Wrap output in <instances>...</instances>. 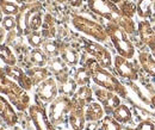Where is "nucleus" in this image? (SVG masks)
Segmentation results:
<instances>
[{
    "instance_id": "nucleus-18",
    "label": "nucleus",
    "mask_w": 155,
    "mask_h": 130,
    "mask_svg": "<svg viewBox=\"0 0 155 130\" xmlns=\"http://www.w3.org/2000/svg\"><path fill=\"white\" fill-rule=\"evenodd\" d=\"M62 57H63L68 63H71V65H75L78 61L77 54H75L73 50H71V49H66V50L62 53Z\"/></svg>"
},
{
    "instance_id": "nucleus-20",
    "label": "nucleus",
    "mask_w": 155,
    "mask_h": 130,
    "mask_svg": "<svg viewBox=\"0 0 155 130\" xmlns=\"http://www.w3.org/2000/svg\"><path fill=\"white\" fill-rule=\"evenodd\" d=\"M135 129L136 130H155V125L152 121H149V119H143V121H141V122L137 124V127H136Z\"/></svg>"
},
{
    "instance_id": "nucleus-26",
    "label": "nucleus",
    "mask_w": 155,
    "mask_h": 130,
    "mask_svg": "<svg viewBox=\"0 0 155 130\" xmlns=\"http://www.w3.org/2000/svg\"><path fill=\"white\" fill-rule=\"evenodd\" d=\"M45 75H47V73H45V71H43V69H36L35 73H34V76L36 78V82L39 81V80H42V79H44Z\"/></svg>"
},
{
    "instance_id": "nucleus-30",
    "label": "nucleus",
    "mask_w": 155,
    "mask_h": 130,
    "mask_svg": "<svg viewBox=\"0 0 155 130\" xmlns=\"http://www.w3.org/2000/svg\"><path fill=\"white\" fill-rule=\"evenodd\" d=\"M152 54H153V56L155 57V50H154V52H152Z\"/></svg>"
},
{
    "instance_id": "nucleus-31",
    "label": "nucleus",
    "mask_w": 155,
    "mask_h": 130,
    "mask_svg": "<svg viewBox=\"0 0 155 130\" xmlns=\"http://www.w3.org/2000/svg\"><path fill=\"white\" fill-rule=\"evenodd\" d=\"M154 10H155V2H154Z\"/></svg>"
},
{
    "instance_id": "nucleus-7",
    "label": "nucleus",
    "mask_w": 155,
    "mask_h": 130,
    "mask_svg": "<svg viewBox=\"0 0 155 130\" xmlns=\"http://www.w3.org/2000/svg\"><path fill=\"white\" fill-rule=\"evenodd\" d=\"M69 105H71L69 100L66 97H61L58 100L54 102V104L51 105V109H50V118H51L53 123L58 124V123L63 122L64 115L68 110Z\"/></svg>"
},
{
    "instance_id": "nucleus-25",
    "label": "nucleus",
    "mask_w": 155,
    "mask_h": 130,
    "mask_svg": "<svg viewBox=\"0 0 155 130\" xmlns=\"http://www.w3.org/2000/svg\"><path fill=\"white\" fill-rule=\"evenodd\" d=\"M29 41H30V43L32 44V45H39L41 44V36H39L38 34H32L30 37H29Z\"/></svg>"
},
{
    "instance_id": "nucleus-15",
    "label": "nucleus",
    "mask_w": 155,
    "mask_h": 130,
    "mask_svg": "<svg viewBox=\"0 0 155 130\" xmlns=\"http://www.w3.org/2000/svg\"><path fill=\"white\" fill-rule=\"evenodd\" d=\"M152 5L153 1L152 0H140L137 4V15L138 17L142 19H149L153 15V10H152Z\"/></svg>"
},
{
    "instance_id": "nucleus-1",
    "label": "nucleus",
    "mask_w": 155,
    "mask_h": 130,
    "mask_svg": "<svg viewBox=\"0 0 155 130\" xmlns=\"http://www.w3.org/2000/svg\"><path fill=\"white\" fill-rule=\"evenodd\" d=\"M90 74L92 75L93 80L101 87L117 93L120 97H127L128 93H127V90L123 87V85L111 73L101 68L94 61L90 63Z\"/></svg>"
},
{
    "instance_id": "nucleus-28",
    "label": "nucleus",
    "mask_w": 155,
    "mask_h": 130,
    "mask_svg": "<svg viewBox=\"0 0 155 130\" xmlns=\"http://www.w3.org/2000/svg\"><path fill=\"white\" fill-rule=\"evenodd\" d=\"M150 105L153 106V109L155 110V95H153V97L150 98Z\"/></svg>"
},
{
    "instance_id": "nucleus-6",
    "label": "nucleus",
    "mask_w": 155,
    "mask_h": 130,
    "mask_svg": "<svg viewBox=\"0 0 155 130\" xmlns=\"http://www.w3.org/2000/svg\"><path fill=\"white\" fill-rule=\"evenodd\" d=\"M98 100L104 105V109L106 110V112L112 113L114 110L116 109L117 106L120 104V99L117 95V93L109 91V90H98L96 92Z\"/></svg>"
},
{
    "instance_id": "nucleus-21",
    "label": "nucleus",
    "mask_w": 155,
    "mask_h": 130,
    "mask_svg": "<svg viewBox=\"0 0 155 130\" xmlns=\"http://www.w3.org/2000/svg\"><path fill=\"white\" fill-rule=\"evenodd\" d=\"M77 81L79 84H87L90 80V74L87 73L86 69H80L77 73Z\"/></svg>"
},
{
    "instance_id": "nucleus-2",
    "label": "nucleus",
    "mask_w": 155,
    "mask_h": 130,
    "mask_svg": "<svg viewBox=\"0 0 155 130\" xmlns=\"http://www.w3.org/2000/svg\"><path fill=\"white\" fill-rule=\"evenodd\" d=\"M107 31L111 41L114 42L118 55L123 56L125 58H133L135 56V47L128 37V34L120 26L111 25Z\"/></svg>"
},
{
    "instance_id": "nucleus-19",
    "label": "nucleus",
    "mask_w": 155,
    "mask_h": 130,
    "mask_svg": "<svg viewBox=\"0 0 155 130\" xmlns=\"http://www.w3.org/2000/svg\"><path fill=\"white\" fill-rule=\"evenodd\" d=\"M31 58L35 63H37L39 66L45 63V56L43 55V53L41 50H34L32 54H31Z\"/></svg>"
},
{
    "instance_id": "nucleus-14",
    "label": "nucleus",
    "mask_w": 155,
    "mask_h": 130,
    "mask_svg": "<svg viewBox=\"0 0 155 130\" xmlns=\"http://www.w3.org/2000/svg\"><path fill=\"white\" fill-rule=\"evenodd\" d=\"M104 116V110L103 108L100 106V104L98 103H91L86 110V119L87 121H92V122H96L101 119Z\"/></svg>"
},
{
    "instance_id": "nucleus-12",
    "label": "nucleus",
    "mask_w": 155,
    "mask_h": 130,
    "mask_svg": "<svg viewBox=\"0 0 155 130\" xmlns=\"http://www.w3.org/2000/svg\"><path fill=\"white\" fill-rule=\"evenodd\" d=\"M31 116L34 118V122L36 124L37 130H53L49 122H48V119H47V117H45V113L41 108L34 106L31 109Z\"/></svg>"
},
{
    "instance_id": "nucleus-3",
    "label": "nucleus",
    "mask_w": 155,
    "mask_h": 130,
    "mask_svg": "<svg viewBox=\"0 0 155 130\" xmlns=\"http://www.w3.org/2000/svg\"><path fill=\"white\" fill-rule=\"evenodd\" d=\"M115 68L122 78H125L130 81L138 80V68L131 61H129V58L117 55L115 57Z\"/></svg>"
},
{
    "instance_id": "nucleus-8",
    "label": "nucleus",
    "mask_w": 155,
    "mask_h": 130,
    "mask_svg": "<svg viewBox=\"0 0 155 130\" xmlns=\"http://www.w3.org/2000/svg\"><path fill=\"white\" fill-rule=\"evenodd\" d=\"M86 49L88 53H91L101 63V66H104L105 68L111 67V55L105 48H103L99 44L88 42L86 45Z\"/></svg>"
},
{
    "instance_id": "nucleus-16",
    "label": "nucleus",
    "mask_w": 155,
    "mask_h": 130,
    "mask_svg": "<svg viewBox=\"0 0 155 130\" xmlns=\"http://www.w3.org/2000/svg\"><path fill=\"white\" fill-rule=\"evenodd\" d=\"M91 97H92V92H91V90L88 87H81L77 92L75 97H74V104H75V106L82 108L85 104L90 103Z\"/></svg>"
},
{
    "instance_id": "nucleus-23",
    "label": "nucleus",
    "mask_w": 155,
    "mask_h": 130,
    "mask_svg": "<svg viewBox=\"0 0 155 130\" xmlns=\"http://www.w3.org/2000/svg\"><path fill=\"white\" fill-rule=\"evenodd\" d=\"M44 49H45V52H47L48 54H50V55H56V54H58V47H56V44H54V43H47V44L44 45Z\"/></svg>"
},
{
    "instance_id": "nucleus-22",
    "label": "nucleus",
    "mask_w": 155,
    "mask_h": 130,
    "mask_svg": "<svg viewBox=\"0 0 155 130\" xmlns=\"http://www.w3.org/2000/svg\"><path fill=\"white\" fill-rule=\"evenodd\" d=\"M51 68H53V71L55 72V73H62L63 71H64V65L62 63V61L61 60H58V58H55L54 61H51Z\"/></svg>"
},
{
    "instance_id": "nucleus-27",
    "label": "nucleus",
    "mask_w": 155,
    "mask_h": 130,
    "mask_svg": "<svg viewBox=\"0 0 155 130\" xmlns=\"http://www.w3.org/2000/svg\"><path fill=\"white\" fill-rule=\"evenodd\" d=\"M149 23H150V25L154 28V30H155V13H153L152 17L149 18Z\"/></svg>"
},
{
    "instance_id": "nucleus-5",
    "label": "nucleus",
    "mask_w": 155,
    "mask_h": 130,
    "mask_svg": "<svg viewBox=\"0 0 155 130\" xmlns=\"http://www.w3.org/2000/svg\"><path fill=\"white\" fill-rule=\"evenodd\" d=\"M74 24L79 30L96 37L99 41H105L106 39V34L101 29V26H99V25L92 23V22H88V20L82 18H75L74 19Z\"/></svg>"
},
{
    "instance_id": "nucleus-24",
    "label": "nucleus",
    "mask_w": 155,
    "mask_h": 130,
    "mask_svg": "<svg viewBox=\"0 0 155 130\" xmlns=\"http://www.w3.org/2000/svg\"><path fill=\"white\" fill-rule=\"evenodd\" d=\"M63 86H64V88H63V91L66 93H71L74 91V87H75V84H74V81H72V80H69L68 82H64L63 84Z\"/></svg>"
},
{
    "instance_id": "nucleus-17",
    "label": "nucleus",
    "mask_w": 155,
    "mask_h": 130,
    "mask_svg": "<svg viewBox=\"0 0 155 130\" xmlns=\"http://www.w3.org/2000/svg\"><path fill=\"white\" fill-rule=\"evenodd\" d=\"M99 130H122V125L112 116H106L103 118Z\"/></svg>"
},
{
    "instance_id": "nucleus-29",
    "label": "nucleus",
    "mask_w": 155,
    "mask_h": 130,
    "mask_svg": "<svg viewBox=\"0 0 155 130\" xmlns=\"http://www.w3.org/2000/svg\"><path fill=\"white\" fill-rule=\"evenodd\" d=\"M125 130H136L135 128H130V127H128V128H125Z\"/></svg>"
},
{
    "instance_id": "nucleus-10",
    "label": "nucleus",
    "mask_w": 155,
    "mask_h": 130,
    "mask_svg": "<svg viewBox=\"0 0 155 130\" xmlns=\"http://www.w3.org/2000/svg\"><path fill=\"white\" fill-rule=\"evenodd\" d=\"M56 84L53 79L45 80L38 88V95L44 100V102H50L55 98L56 95Z\"/></svg>"
},
{
    "instance_id": "nucleus-4",
    "label": "nucleus",
    "mask_w": 155,
    "mask_h": 130,
    "mask_svg": "<svg viewBox=\"0 0 155 130\" xmlns=\"http://www.w3.org/2000/svg\"><path fill=\"white\" fill-rule=\"evenodd\" d=\"M137 34L141 42L146 44L150 53L155 50V30L154 28L150 25L149 20H141L137 25Z\"/></svg>"
},
{
    "instance_id": "nucleus-11",
    "label": "nucleus",
    "mask_w": 155,
    "mask_h": 130,
    "mask_svg": "<svg viewBox=\"0 0 155 130\" xmlns=\"http://www.w3.org/2000/svg\"><path fill=\"white\" fill-rule=\"evenodd\" d=\"M111 115L120 124H129L133 122V112L125 104H119Z\"/></svg>"
},
{
    "instance_id": "nucleus-13",
    "label": "nucleus",
    "mask_w": 155,
    "mask_h": 130,
    "mask_svg": "<svg viewBox=\"0 0 155 130\" xmlns=\"http://www.w3.org/2000/svg\"><path fill=\"white\" fill-rule=\"evenodd\" d=\"M69 122L71 125L74 130H82L84 128V123H85V117H84V112L82 109L77 106L69 115Z\"/></svg>"
},
{
    "instance_id": "nucleus-9",
    "label": "nucleus",
    "mask_w": 155,
    "mask_h": 130,
    "mask_svg": "<svg viewBox=\"0 0 155 130\" xmlns=\"http://www.w3.org/2000/svg\"><path fill=\"white\" fill-rule=\"evenodd\" d=\"M138 62H140V66L141 68L150 76H153L155 79V57L153 56L152 53L149 52H140L138 55Z\"/></svg>"
}]
</instances>
